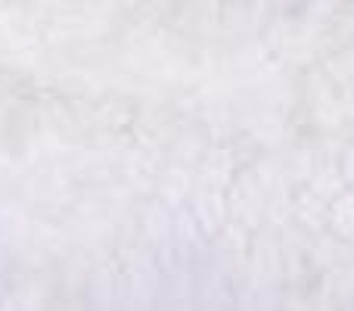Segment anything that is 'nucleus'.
Returning a JSON list of instances; mask_svg holds the SVG:
<instances>
[]
</instances>
